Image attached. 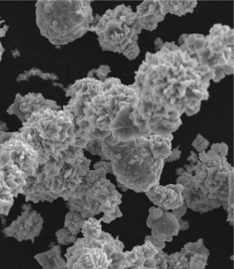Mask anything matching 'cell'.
Wrapping results in <instances>:
<instances>
[{
    "instance_id": "obj_1",
    "label": "cell",
    "mask_w": 234,
    "mask_h": 269,
    "mask_svg": "<svg viewBox=\"0 0 234 269\" xmlns=\"http://www.w3.org/2000/svg\"><path fill=\"white\" fill-rule=\"evenodd\" d=\"M165 43L155 53L147 52L131 85L138 100L129 115L135 138L157 134L173 140L182 124L181 117L199 112L208 100L215 72L201 65L184 44Z\"/></svg>"
},
{
    "instance_id": "obj_2",
    "label": "cell",
    "mask_w": 234,
    "mask_h": 269,
    "mask_svg": "<svg viewBox=\"0 0 234 269\" xmlns=\"http://www.w3.org/2000/svg\"><path fill=\"white\" fill-rule=\"evenodd\" d=\"M195 164L176 170L177 184L182 185L185 204L194 212L205 213L233 205L234 168L225 157L214 151L199 153Z\"/></svg>"
},
{
    "instance_id": "obj_3",
    "label": "cell",
    "mask_w": 234,
    "mask_h": 269,
    "mask_svg": "<svg viewBox=\"0 0 234 269\" xmlns=\"http://www.w3.org/2000/svg\"><path fill=\"white\" fill-rule=\"evenodd\" d=\"M101 161L111 164L112 173L119 188L137 193H146L160 185L165 162L155 158L149 138H134L120 142L111 136L102 142Z\"/></svg>"
},
{
    "instance_id": "obj_4",
    "label": "cell",
    "mask_w": 234,
    "mask_h": 269,
    "mask_svg": "<svg viewBox=\"0 0 234 269\" xmlns=\"http://www.w3.org/2000/svg\"><path fill=\"white\" fill-rule=\"evenodd\" d=\"M91 1H39L37 24L54 46H64L83 36L94 21Z\"/></svg>"
},
{
    "instance_id": "obj_5",
    "label": "cell",
    "mask_w": 234,
    "mask_h": 269,
    "mask_svg": "<svg viewBox=\"0 0 234 269\" xmlns=\"http://www.w3.org/2000/svg\"><path fill=\"white\" fill-rule=\"evenodd\" d=\"M95 25L89 31L98 35L103 51L123 54L129 60L136 59L140 55L138 35L142 33L136 13L125 5L108 9L102 16H96Z\"/></svg>"
},
{
    "instance_id": "obj_6",
    "label": "cell",
    "mask_w": 234,
    "mask_h": 269,
    "mask_svg": "<svg viewBox=\"0 0 234 269\" xmlns=\"http://www.w3.org/2000/svg\"><path fill=\"white\" fill-rule=\"evenodd\" d=\"M193 54L201 65L214 70V83L233 74V29L228 26L215 24L205 37V46Z\"/></svg>"
},
{
    "instance_id": "obj_7",
    "label": "cell",
    "mask_w": 234,
    "mask_h": 269,
    "mask_svg": "<svg viewBox=\"0 0 234 269\" xmlns=\"http://www.w3.org/2000/svg\"><path fill=\"white\" fill-rule=\"evenodd\" d=\"M147 226L152 229L153 236L160 242H172L180 230L179 222L173 212L160 207L150 209Z\"/></svg>"
},
{
    "instance_id": "obj_8",
    "label": "cell",
    "mask_w": 234,
    "mask_h": 269,
    "mask_svg": "<svg viewBox=\"0 0 234 269\" xmlns=\"http://www.w3.org/2000/svg\"><path fill=\"white\" fill-rule=\"evenodd\" d=\"M43 223L40 214L27 209L9 227L5 228L3 233L6 236L13 237L20 242L31 240L34 242L35 238L40 234Z\"/></svg>"
},
{
    "instance_id": "obj_9",
    "label": "cell",
    "mask_w": 234,
    "mask_h": 269,
    "mask_svg": "<svg viewBox=\"0 0 234 269\" xmlns=\"http://www.w3.org/2000/svg\"><path fill=\"white\" fill-rule=\"evenodd\" d=\"M137 20L141 29L153 31L158 24L164 21L160 1H144L137 7Z\"/></svg>"
},
{
    "instance_id": "obj_10",
    "label": "cell",
    "mask_w": 234,
    "mask_h": 269,
    "mask_svg": "<svg viewBox=\"0 0 234 269\" xmlns=\"http://www.w3.org/2000/svg\"><path fill=\"white\" fill-rule=\"evenodd\" d=\"M183 249L188 254L190 269L205 268L209 251L204 245L203 239H198L196 242H189L185 244Z\"/></svg>"
},
{
    "instance_id": "obj_11",
    "label": "cell",
    "mask_w": 234,
    "mask_h": 269,
    "mask_svg": "<svg viewBox=\"0 0 234 269\" xmlns=\"http://www.w3.org/2000/svg\"><path fill=\"white\" fill-rule=\"evenodd\" d=\"M60 245L54 246L49 251L37 254L35 258L44 269H65L67 262L61 257Z\"/></svg>"
},
{
    "instance_id": "obj_12",
    "label": "cell",
    "mask_w": 234,
    "mask_h": 269,
    "mask_svg": "<svg viewBox=\"0 0 234 269\" xmlns=\"http://www.w3.org/2000/svg\"><path fill=\"white\" fill-rule=\"evenodd\" d=\"M183 190V186L181 184H169L165 186V199L160 207L169 211L182 206L184 204Z\"/></svg>"
},
{
    "instance_id": "obj_13",
    "label": "cell",
    "mask_w": 234,
    "mask_h": 269,
    "mask_svg": "<svg viewBox=\"0 0 234 269\" xmlns=\"http://www.w3.org/2000/svg\"><path fill=\"white\" fill-rule=\"evenodd\" d=\"M160 3L165 16L170 13L179 17L193 13L198 4L196 1H160Z\"/></svg>"
},
{
    "instance_id": "obj_14",
    "label": "cell",
    "mask_w": 234,
    "mask_h": 269,
    "mask_svg": "<svg viewBox=\"0 0 234 269\" xmlns=\"http://www.w3.org/2000/svg\"><path fill=\"white\" fill-rule=\"evenodd\" d=\"M151 141V151L155 158L166 160L172 151V140L157 134H151L149 138Z\"/></svg>"
},
{
    "instance_id": "obj_15",
    "label": "cell",
    "mask_w": 234,
    "mask_h": 269,
    "mask_svg": "<svg viewBox=\"0 0 234 269\" xmlns=\"http://www.w3.org/2000/svg\"><path fill=\"white\" fill-rule=\"evenodd\" d=\"M102 220L95 219V218H89L84 221L82 226L81 231L84 238L98 239L100 238L102 232Z\"/></svg>"
},
{
    "instance_id": "obj_16",
    "label": "cell",
    "mask_w": 234,
    "mask_h": 269,
    "mask_svg": "<svg viewBox=\"0 0 234 269\" xmlns=\"http://www.w3.org/2000/svg\"><path fill=\"white\" fill-rule=\"evenodd\" d=\"M85 220L79 213L70 211L65 217V227L73 235H76L81 231L82 226Z\"/></svg>"
},
{
    "instance_id": "obj_17",
    "label": "cell",
    "mask_w": 234,
    "mask_h": 269,
    "mask_svg": "<svg viewBox=\"0 0 234 269\" xmlns=\"http://www.w3.org/2000/svg\"><path fill=\"white\" fill-rule=\"evenodd\" d=\"M56 236H57L58 242H59L60 244H63V245H67V244L74 243L76 240H77L76 235H73L72 233L65 227L57 231V233H56Z\"/></svg>"
},
{
    "instance_id": "obj_18",
    "label": "cell",
    "mask_w": 234,
    "mask_h": 269,
    "mask_svg": "<svg viewBox=\"0 0 234 269\" xmlns=\"http://www.w3.org/2000/svg\"><path fill=\"white\" fill-rule=\"evenodd\" d=\"M209 145V143L207 140L205 139L201 134H198L197 137L194 140L192 145L196 151L201 153L205 151Z\"/></svg>"
},
{
    "instance_id": "obj_19",
    "label": "cell",
    "mask_w": 234,
    "mask_h": 269,
    "mask_svg": "<svg viewBox=\"0 0 234 269\" xmlns=\"http://www.w3.org/2000/svg\"><path fill=\"white\" fill-rule=\"evenodd\" d=\"M95 74L100 78L101 81H104L106 79V76L110 72V67L107 65H101L98 70H94Z\"/></svg>"
},
{
    "instance_id": "obj_20",
    "label": "cell",
    "mask_w": 234,
    "mask_h": 269,
    "mask_svg": "<svg viewBox=\"0 0 234 269\" xmlns=\"http://www.w3.org/2000/svg\"><path fill=\"white\" fill-rule=\"evenodd\" d=\"M187 209H188V207H187L184 201V204H183L182 206L179 207V208L176 209V210H173V214L174 216H175V218H177L178 221H180L181 218L184 216L185 213H186Z\"/></svg>"
},
{
    "instance_id": "obj_21",
    "label": "cell",
    "mask_w": 234,
    "mask_h": 269,
    "mask_svg": "<svg viewBox=\"0 0 234 269\" xmlns=\"http://www.w3.org/2000/svg\"><path fill=\"white\" fill-rule=\"evenodd\" d=\"M181 151L179 150V147H178L177 149H174L173 151H171L170 156L164 161L165 163H166V162H173V161L179 160L181 157Z\"/></svg>"
},
{
    "instance_id": "obj_22",
    "label": "cell",
    "mask_w": 234,
    "mask_h": 269,
    "mask_svg": "<svg viewBox=\"0 0 234 269\" xmlns=\"http://www.w3.org/2000/svg\"><path fill=\"white\" fill-rule=\"evenodd\" d=\"M218 153L221 157H225L227 156L228 154V147L226 144L221 143L219 144Z\"/></svg>"
},
{
    "instance_id": "obj_23",
    "label": "cell",
    "mask_w": 234,
    "mask_h": 269,
    "mask_svg": "<svg viewBox=\"0 0 234 269\" xmlns=\"http://www.w3.org/2000/svg\"><path fill=\"white\" fill-rule=\"evenodd\" d=\"M187 160L191 162V164H195L197 163L198 161V157L194 151H191L190 156L189 157Z\"/></svg>"
},
{
    "instance_id": "obj_24",
    "label": "cell",
    "mask_w": 234,
    "mask_h": 269,
    "mask_svg": "<svg viewBox=\"0 0 234 269\" xmlns=\"http://www.w3.org/2000/svg\"><path fill=\"white\" fill-rule=\"evenodd\" d=\"M179 225H180V230H186L189 228V223L187 220L185 221V220H181L179 221Z\"/></svg>"
},
{
    "instance_id": "obj_25",
    "label": "cell",
    "mask_w": 234,
    "mask_h": 269,
    "mask_svg": "<svg viewBox=\"0 0 234 269\" xmlns=\"http://www.w3.org/2000/svg\"><path fill=\"white\" fill-rule=\"evenodd\" d=\"M155 46H156V49H157V50H160L161 48H162L163 45H164V43H163L162 39L157 38L155 39Z\"/></svg>"
},
{
    "instance_id": "obj_26",
    "label": "cell",
    "mask_w": 234,
    "mask_h": 269,
    "mask_svg": "<svg viewBox=\"0 0 234 269\" xmlns=\"http://www.w3.org/2000/svg\"><path fill=\"white\" fill-rule=\"evenodd\" d=\"M3 46H2L1 42H0V61L2 60V55H3Z\"/></svg>"
}]
</instances>
